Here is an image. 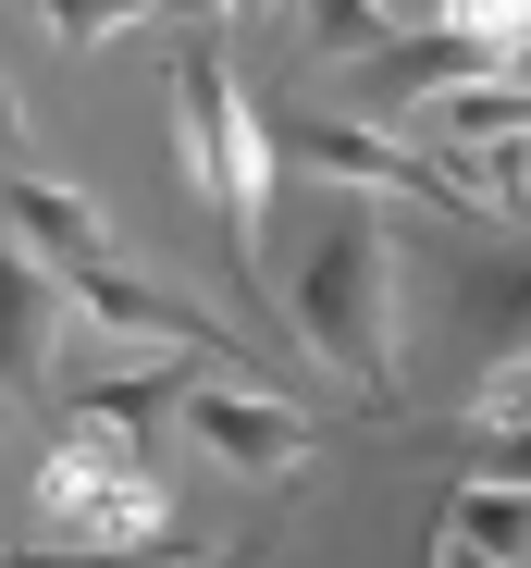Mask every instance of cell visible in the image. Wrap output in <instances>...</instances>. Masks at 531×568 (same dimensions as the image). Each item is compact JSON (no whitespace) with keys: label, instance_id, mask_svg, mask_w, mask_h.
I'll use <instances>...</instances> for the list:
<instances>
[{"label":"cell","instance_id":"1","mask_svg":"<svg viewBox=\"0 0 531 568\" xmlns=\"http://www.w3.org/2000/svg\"><path fill=\"white\" fill-rule=\"evenodd\" d=\"M38 531L74 568H136L173 556V483L149 469V433L62 408V433L38 445Z\"/></svg>","mask_w":531,"mask_h":568},{"label":"cell","instance_id":"2","mask_svg":"<svg viewBox=\"0 0 531 568\" xmlns=\"http://www.w3.org/2000/svg\"><path fill=\"white\" fill-rule=\"evenodd\" d=\"M285 322H297L309 358H334L346 384H359V408H396V384H408V346H396V247H384L371 211H321V235L285 272Z\"/></svg>","mask_w":531,"mask_h":568},{"label":"cell","instance_id":"3","mask_svg":"<svg viewBox=\"0 0 531 568\" xmlns=\"http://www.w3.org/2000/svg\"><path fill=\"white\" fill-rule=\"evenodd\" d=\"M186 433L223 457V469H247V483H285V469L321 445V408L309 396H285L273 371H186Z\"/></svg>","mask_w":531,"mask_h":568},{"label":"cell","instance_id":"4","mask_svg":"<svg viewBox=\"0 0 531 568\" xmlns=\"http://www.w3.org/2000/svg\"><path fill=\"white\" fill-rule=\"evenodd\" d=\"M446 334H458V408H482L494 384H531V272L470 260L458 297H446Z\"/></svg>","mask_w":531,"mask_h":568},{"label":"cell","instance_id":"5","mask_svg":"<svg viewBox=\"0 0 531 568\" xmlns=\"http://www.w3.org/2000/svg\"><path fill=\"white\" fill-rule=\"evenodd\" d=\"M273 149H297V161H309V173H334V185H371V199L482 211V185H458L446 161H408L396 136H371V124H334V112H297V124H273Z\"/></svg>","mask_w":531,"mask_h":568},{"label":"cell","instance_id":"6","mask_svg":"<svg viewBox=\"0 0 531 568\" xmlns=\"http://www.w3.org/2000/svg\"><path fill=\"white\" fill-rule=\"evenodd\" d=\"M62 284H74V310L100 322V334H161V346H186V358H211V371H259V358H235V334H223V322H198L186 297H161V284H149V272H124V260H74Z\"/></svg>","mask_w":531,"mask_h":568},{"label":"cell","instance_id":"7","mask_svg":"<svg viewBox=\"0 0 531 568\" xmlns=\"http://www.w3.org/2000/svg\"><path fill=\"white\" fill-rule=\"evenodd\" d=\"M482 74H494V50H482V38H458V26H420V38H396V50H371V62H359V87H371V112H384V124L432 112L446 87H482Z\"/></svg>","mask_w":531,"mask_h":568},{"label":"cell","instance_id":"8","mask_svg":"<svg viewBox=\"0 0 531 568\" xmlns=\"http://www.w3.org/2000/svg\"><path fill=\"white\" fill-rule=\"evenodd\" d=\"M13 247L50 260V272H74V260H112V223H100V199H74V185L25 173V185H13Z\"/></svg>","mask_w":531,"mask_h":568},{"label":"cell","instance_id":"9","mask_svg":"<svg viewBox=\"0 0 531 568\" xmlns=\"http://www.w3.org/2000/svg\"><path fill=\"white\" fill-rule=\"evenodd\" d=\"M0 384L38 396L50 384V260L0 247Z\"/></svg>","mask_w":531,"mask_h":568},{"label":"cell","instance_id":"10","mask_svg":"<svg viewBox=\"0 0 531 568\" xmlns=\"http://www.w3.org/2000/svg\"><path fill=\"white\" fill-rule=\"evenodd\" d=\"M446 531L482 544V556H507V568H531V483H482L470 469V483L446 495Z\"/></svg>","mask_w":531,"mask_h":568},{"label":"cell","instance_id":"11","mask_svg":"<svg viewBox=\"0 0 531 568\" xmlns=\"http://www.w3.org/2000/svg\"><path fill=\"white\" fill-rule=\"evenodd\" d=\"M297 26H309V50H321V62H371V50H396V38H408L384 0H297Z\"/></svg>","mask_w":531,"mask_h":568},{"label":"cell","instance_id":"12","mask_svg":"<svg viewBox=\"0 0 531 568\" xmlns=\"http://www.w3.org/2000/svg\"><path fill=\"white\" fill-rule=\"evenodd\" d=\"M173 13H198V0H38V26H50L62 50H100V38H124V26H173Z\"/></svg>","mask_w":531,"mask_h":568},{"label":"cell","instance_id":"13","mask_svg":"<svg viewBox=\"0 0 531 568\" xmlns=\"http://www.w3.org/2000/svg\"><path fill=\"white\" fill-rule=\"evenodd\" d=\"M432 26H458V38H482L507 62V50H531V0H432Z\"/></svg>","mask_w":531,"mask_h":568},{"label":"cell","instance_id":"14","mask_svg":"<svg viewBox=\"0 0 531 568\" xmlns=\"http://www.w3.org/2000/svg\"><path fill=\"white\" fill-rule=\"evenodd\" d=\"M470 185L507 211H531V136H470Z\"/></svg>","mask_w":531,"mask_h":568},{"label":"cell","instance_id":"15","mask_svg":"<svg viewBox=\"0 0 531 568\" xmlns=\"http://www.w3.org/2000/svg\"><path fill=\"white\" fill-rule=\"evenodd\" d=\"M470 433H482V445H470L482 483H531V420H470Z\"/></svg>","mask_w":531,"mask_h":568},{"label":"cell","instance_id":"16","mask_svg":"<svg viewBox=\"0 0 531 568\" xmlns=\"http://www.w3.org/2000/svg\"><path fill=\"white\" fill-rule=\"evenodd\" d=\"M420 568H507V556H482V544H458L446 519H432V556H420Z\"/></svg>","mask_w":531,"mask_h":568},{"label":"cell","instance_id":"17","mask_svg":"<svg viewBox=\"0 0 531 568\" xmlns=\"http://www.w3.org/2000/svg\"><path fill=\"white\" fill-rule=\"evenodd\" d=\"M13 136H25V112H13V87H0V149H13Z\"/></svg>","mask_w":531,"mask_h":568},{"label":"cell","instance_id":"18","mask_svg":"<svg viewBox=\"0 0 531 568\" xmlns=\"http://www.w3.org/2000/svg\"><path fill=\"white\" fill-rule=\"evenodd\" d=\"M161 568H186V556H161ZM198 568H259V556H198Z\"/></svg>","mask_w":531,"mask_h":568},{"label":"cell","instance_id":"19","mask_svg":"<svg viewBox=\"0 0 531 568\" xmlns=\"http://www.w3.org/2000/svg\"><path fill=\"white\" fill-rule=\"evenodd\" d=\"M198 13H259V0H198Z\"/></svg>","mask_w":531,"mask_h":568}]
</instances>
